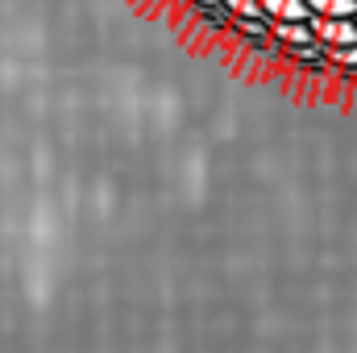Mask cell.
I'll use <instances>...</instances> for the list:
<instances>
[{
    "label": "cell",
    "mask_w": 357,
    "mask_h": 353,
    "mask_svg": "<svg viewBox=\"0 0 357 353\" xmlns=\"http://www.w3.org/2000/svg\"><path fill=\"white\" fill-rule=\"evenodd\" d=\"M262 17L266 21H312L307 0H262Z\"/></svg>",
    "instance_id": "cell-3"
},
{
    "label": "cell",
    "mask_w": 357,
    "mask_h": 353,
    "mask_svg": "<svg viewBox=\"0 0 357 353\" xmlns=\"http://www.w3.org/2000/svg\"><path fill=\"white\" fill-rule=\"evenodd\" d=\"M333 63H341V67H357V46H341V50H324Z\"/></svg>",
    "instance_id": "cell-6"
},
{
    "label": "cell",
    "mask_w": 357,
    "mask_h": 353,
    "mask_svg": "<svg viewBox=\"0 0 357 353\" xmlns=\"http://www.w3.org/2000/svg\"><path fill=\"white\" fill-rule=\"evenodd\" d=\"M195 4H204V8H212V4H220V0H195Z\"/></svg>",
    "instance_id": "cell-7"
},
{
    "label": "cell",
    "mask_w": 357,
    "mask_h": 353,
    "mask_svg": "<svg viewBox=\"0 0 357 353\" xmlns=\"http://www.w3.org/2000/svg\"><path fill=\"white\" fill-rule=\"evenodd\" d=\"M354 21H357V13H354Z\"/></svg>",
    "instance_id": "cell-8"
},
{
    "label": "cell",
    "mask_w": 357,
    "mask_h": 353,
    "mask_svg": "<svg viewBox=\"0 0 357 353\" xmlns=\"http://www.w3.org/2000/svg\"><path fill=\"white\" fill-rule=\"evenodd\" d=\"M312 17H354L357 0H307Z\"/></svg>",
    "instance_id": "cell-4"
},
{
    "label": "cell",
    "mask_w": 357,
    "mask_h": 353,
    "mask_svg": "<svg viewBox=\"0 0 357 353\" xmlns=\"http://www.w3.org/2000/svg\"><path fill=\"white\" fill-rule=\"evenodd\" d=\"M312 38L320 50H341V46H357V21L354 17H312Z\"/></svg>",
    "instance_id": "cell-1"
},
{
    "label": "cell",
    "mask_w": 357,
    "mask_h": 353,
    "mask_svg": "<svg viewBox=\"0 0 357 353\" xmlns=\"http://www.w3.org/2000/svg\"><path fill=\"white\" fill-rule=\"evenodd\" d=\"M220 8L233 21H258L262 17V0H220Z\"/></svg>",
    "instance_id": "cell-5"
},
{
    "label": "cell",
    "mask_w": 357,
    "mask_h": 353,
    "mask_svg": "<svg viewBox=\"0 0 357 353\" xmlns=\"http://www.w3.org/2000/svg\"><path fill=\"white\" fill-rule=\"evenodd\" d=\"M270 38L287 50H299V46H316L312 38V25L307 21H270Z\"/></svg>",
    "instance_id": "cell-2"
}]
</instances>
